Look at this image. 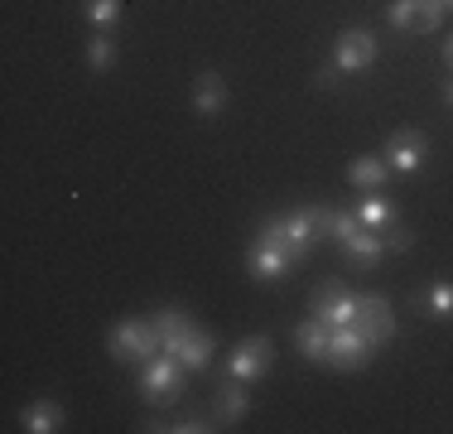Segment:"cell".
I'll return each instance as SVG.
<instances>
[{
	"instance_id": "obj_1",
	"label": "cell",
	"mask_w": 453,
	"mask_h": 434,
	"mask_svg": "<svg viewBox=\"0 0 453 434\" xmlns=\"http://www.w3.org/2000/svg\"><path fill=\"white\" fill-rule=\"evenodd\" d=\"M135 386H140V400H145V406H174V400H183V386H188V367H183L174 353L159 347L150 362H140Z\"/></svg>"
},
{
	"instance_id": "obj_2",
	"label": "cell",
	"mask_w": 453,
	"mask_h": 434,
	"mask_svg": "<svg viewBox=\"0 0 453 434\" xmlns=\"http://www.w3.org/2000/svg\"><path fill=\"white\" fill-rule=\"evenodd\" d=\"M106 353L116 357V362H150V357L159 353V329L155 319H121L111 329V338H106Z\"/></svg>"
},
{
	"instance_id": "obj_3",
	"label": "cell",
	"mask_w": 453,
	"mask_h": 434,
	"mask_svg": "<svg viewBox=\"0 0 453 434\" xmlns=\"http://www.w3.org/2000/svg\"><path fill=\"white\" fill-rule=\"evenodd\" d=\"M275 362V343L265 338V333H251V338H242L232 347V357H226V376H236V382H261L265 372H271Z\"/></svg>"
},
{
	"instance_id": "obj_4",
	"label": "cell",
	"mask_w": 453,
	"mask_h": 434,
	"mask_svg": "<svg viewBox=\"0 0 453 434\" xmlns=\"http://www.w3.org/2000/svg\"><path fill=\"white\" fill-rule=\"evenodd\" d=\"M295 260H299V252L289 242H280V236H256L251 252H246V270H251V280H285Z\"/></svg>"
},
{
	"instance_id": "obj_5",
	"label": "cell",
	"mask_w": 453,
	"mask_h": 434,
	"mask_svg": "<svg viewBox=\"0 0 453 434\" xmlns=\"http://www.w3.org/2000/svg\"><path fill=\"white\" fill-rule=\"evenodd\" d=\"M309 309H314V319H323L328 329H348V323L357 319V295H352L342 280H323L314 290V299H309Z\"/></svg>"
},
{
	"instance_id": "obj_6",
	"label": "cell",
	"mask_w": 453,
	"mask_h": 434,
	"mask_svg": "<svg viewBox=\"0 0 453 434\" xmlns=\"http://www.w3.org/2000/svg\"><path fill=\"white\" fill-rule=\"evenodd\" d=\"M352 329H357L372 347H386V343L395 338L391 299H386V295H357V319H352Z\"/></svg>"
},
{
	"instance_id": "obj_7",
	"label": "cell",
	"mask_w": 453,
	"mask_h": 434,
	"mask_svg": "<svg viewBox=\"0 0 453 434\" xmlns=\"http://www.w3.org/2000/svg\"><path fill=\"white\" fill-rule=\"evenodd\" d=\"M261 236H280V242H289L299 252V260H304L309 252H314V242H319V227H314V217H309V208H295V213L265 217Z\"/></svg>"
},
{
	"instance_id": "obj_8",
	"label": "cell",
	"mask_w": 453,
	"mask_h": 434,
	"mask_svg": "<svg viewBox=\"0 0 453 434\" xmlns=\"http://www.w3.org/2000/svg\"><path fill=\"white\" fill-rule=\"evenodd\" d=\"M381 159H386V165H391L395 174H415V169H425V159H429V140H425V130H415V126L395 130V136L386 140Z\"/></svg>"
},
{
	"instance_id": "obj_9",
	"label": "cell",
	"mask_w": 453,
	"mask_h": 434,
	"mask_svg": "<svg viewBox=\"0 0 453 434\" xmlns=\"http://www.w3.org/2000/svg\"><path fill=\"white\" fill-rule=\"evenodd\" d=\"M376 53H381V43H376L372 29H348V35H338V43H333V63H338L342 73L372 68Z\"/></svg>"
},
{
	"instance_id": "obj_10",
	"label": "cell",
	"mask_w": 453,
	"mask_h": 434,
	"mask_svg": "<svg viewBox=\"0 0 453 434\" xmlns=\"http://www.w3.org/2000/svg\"><path fill=\"white\" fill-rule=\"evenodd\" d=\"M372 353L376 347L362 338L357 329H333V338H328V367H338V372H362L366 362H372Z\"/></svg>"
},
{
	"instance_id": "obj_11",
	"label": "cell",
	"mask_w": 453,
	"mask_h": 434,
	"mask_svg": "<svg viewBox=\"0 0 453 434\" xmlns=\"http://www.w3.org/2000/svg\"><path fill=\"white\" fill-rule=\"evenodd\" d=\"M246 410H251V396H246V382H236V376H226V382H218V391H212V420H218L222 430L242 425Z\"/></svg>"
},
{
	"instance_id": "obj_12",
	"label": "cell",
	"mask_w": 453,
	"mask_h": 434,
	"mask_svg": "<svg viewBox=\"0 0 453 434\" xmlns=\"http://www.w3.org/2000/svg\"><path fill=\"white\" fill-rule=\"evenodd\" d=\"M212 347H218V343H212V333L193 323L188 333H179L174 343H165V353H174L179 362L188 367V372H198V367H208V362H212Z\"/></svg>"
},
{
	"instance_id": "obj_13",
	"label": "cell",
	"mask_w": 453,
	"mask_h": 434,
	"mask_svg": "<svg viewBox=\"0 0 453 434\" xmlns=\"http://www.w3.org/2000/svg\"><path fill=\"white\" fill-rule=\"evenodd\" d=\"M342 256H348V266L352 270H366V266H376V260L386 256V246H381V232H372V227H352L348 236H342Z\"/></svg>"
},
{
	"instance_id": "obj_14",
	"label": "cell",
	"mask_w": 453,
	"mask_h": 434,
	"mask_svg": "<svg viewBox=\"0 0 453 434\" xmlns=\"http://www.w3.org/2000/svg\"><path fill=\"white\" fill-rule=\"evenodd\" d=\"M226 106V78L218 68H203L198 78H193V112L198 116H222Z\"/></svg>"
},
{
	"instance_id": "obj_15",
	"label": "cell",
	"mask_w": 453,
	"mask_h": 434,
	"mask_svg": "<svg viewBox=\"0 0 453 434\" xmlns=\"http://www.w3.org/2000/svg\"><path fill=\"white\" fill-rule=\"evenodd\" d=\"M328 338H333V329H328L323 319H314V314H309L304 323H295V347L309 357V362H323V367H328Z\"/></svg>"
},
{
	"instance_id": "obj_16",
	"label": "cell",
	"mask_w": 453,
	"mask_h": 434,
	"mask_svg": "<svg viewBox=\"0 0 453 434\" xmlns=\"http://www.w3.org/2000/svg\"><path fill=\"white\" fill-rule=\"evenodd\" d=\"M386 174H391V165H386L381 155H362V159H352V165H348V183H352V189H362V193H381Z\"/></svg>"
},
{
	"instance_id": "obj_17",
	"label": "cell",
	"mask_w": 453,
	"mask_h": 434,
	"mask_svg": "<svg viewBox=\"0 0 453 434\" xmlns=\"http://www.w3.org/2000/svg\"><path fill=\"white\" fill-rule=\"evenodd\" d=\"M19 425L29 434H53V430H63V406L58 400H29V406L19 410Z\"/></svg>"
},
{
	"instance_id": "obj_18",
	"label": "cell",
	"mask_w": 453,
	"mask_h": 434,
	"mask_svg": "<svg viewBox=\"0 0 453 434\" xmlns=\"http://www.w3.org/2000/svg\"><path fill=\"white\" fill-rule=\"evenodd\" d=\"M395 217H401V208H395L391 198H381V193H366V198L357 203V222H362V227H372V232L391 227Z\"/></svg>"
},
{
	"instance_id": "obj_19",
	"label": "cell",
	"mask_w": 453,
	"mask_h": 434,
	"mask_svg": "<svg viewBox=\"0 0 453 434\" xmlns=\"http://www.w3.org/2000/svg\"><path fill=\"white\" fill-rule=\"evenodd\" d=\"M116 58H121V49H116L111 29H96V35L88 39V68L92 73H111Z\"/></svg>"
},
{
	"instance_id": "obj_20",
	"label": "cell",
	"mask_w": 453,
	"mask_h": 434,
	"mask_svg": "<svg viewBox=\"0 0 453 434\" xmlns=\"http://www.w3.org/2000/svg\"><path fill=\"white\" fill-rule=\"evenodd\" d=\"M155 329H159V347H165V343H174L179 333L193 329V314L179 309V304H165V309H155Z\"/></svg>"
},
{
	"instance_id": "obj_21",
	"label": "cell",
	"mask_w": 453,
	"mask_h": 434,
	"mask_svg": "<svg viewBox=\"0 0 453 434\" xmlns=\"http://www.w3.org/2000/svg\"><path fill=\"white\" fill-rule=\"evenodd\" d=\"M419 304H425V314H429V319H453V285H449V280L429 285Z\"/></svg>"
},
{
	"instance_id": "obj_22",
	"label": "cell",
	"mask_w": 453,
	"mask_h": 434,
	"mask_svg": "<svg viewBox=\"0 0 453 434\" xmlns=\"http://www.w3.org/2000/svg\"><path fill=\"white\" fill-rule=\"evenodd\" d=\"M82 15H88L96 29H116V19H121V0H82Z\"/></svg>"
},
{
	"instance_id": "obj_23",
	"label": "cell",
	"mask_w": 453,
	"mask_h": 434,
	"mask_svg": "<svg viewBox=\"0 0 453 434\" xmlns=\"http://www.w3.org/2000/svg\"><path fill=\"white\" fill-rule=\"evenodd\" d=\"M439 25H444V5H439V0H415V29L419 35H434Z\"/></svg>"
},
{
	"instance_id": "obj_24",
	"label": "cell",
	"mask_w": 453,
	"mask_h": 434,
	"mask_svg": "<svg viewBox=\"0 0 453 434\" xmlns=\"http://www.w3.org/2000/svg\"><path fill=\"white\" fill-rule=\"evenodd\" d=\"M381 246H386V252H395V256H401V252H410V246H415V232H410V227L401 222V217H395L391 227H381Z\"/></svg>"
},
{
	"instance_id": "obj_25",
	"label": "cell",
	"mask_w": 453,
	"mask_h": 434,
	"mask_svg": "<svg viewBox=\"0 0 453 434\" xmlns=\"http://www.w3.org/2000/svg\"><path fill=\"white\" fill-rule=\"evenodd\" d=\"M386 19H391V29H415V0H386Z\"/></svg>"
},
{
	"instance_id": "obj_26",
	"label": "cell",
	"mask_w": 453,
	"mask_h": 434,
	"mask_svg": "<svg viewBox=\"0 0 453 434\" xmlns=\"http://www.w3.org/2000/svg\"><path fill=\"white\" fill-rule=\"evenodd\" d=\"M309 217H314L319 236H338V208H328V203H309Z\"/></svg>"
},
{
	"instance_id": "obj_27",
	"label": "cell",
	"mask_w": 453,
	"mask_h": 434,
	"mask_svg": "<svg viewBox=\"0 0 453 434\" xmlns=\"http://www.w3.org/2000/svg\"><path fill=\"white\" fill-rule=\"evenodd\" d=\"M338 73H342V68H338V63H323V68L314 73V87H319V92H328V87H338V82H342V78H338Z\"/></svg>"
},
{
	"instance_id": "obj_28",
	"label": "cell",
	"mask_w": 453,
	"mask_h": 434,
	"mask_svg": "<svg viewBox=\"0 0 453 434\" xmlns=\"http://www.w3.org/2000/svg\"><path fill=\"white\" fill-rule=\"evenodd\" d=\"M444 106H453V78L444 82Z\"/></svg>"
},
{
	"instance_id": "obj_29",
	"label": "cell",
	"mask_w": 453,
	"mask_h": 434,
	"mask_svg": "<svg viewBox=\"0 0 453 434\" xmlns=\"http://www.w3.org/2000/svg\"><path fill=\"white\" fill-rule=\"evenodd\" d=\"M444 63H449V68H453V39L444 43Z\"/></svg>"
},
{
	"instance_id": "obj_30",
	"label": "cell",
	"mask_w": 453,
	"mask_h": 434,
	"mask_svg": "<svg viewBox=\"0 0 453 434\" xmlns=\"http://www.w3.org/2000/svg\"><path fill=\"white\" fill-rule=\"evenodd\" d=\"M439 5H444V10H453V0H439Z\"/></svg>"
}]
</instances>
